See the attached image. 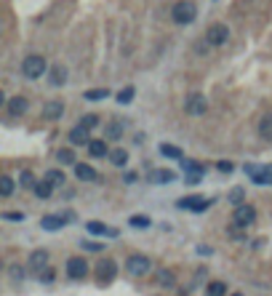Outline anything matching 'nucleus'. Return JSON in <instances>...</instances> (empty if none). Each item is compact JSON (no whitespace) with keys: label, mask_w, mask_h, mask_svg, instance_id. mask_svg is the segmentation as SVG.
<instances>
[{"label":"nucleus","mask_w":272,"mask_h":296,"mask_svg":"<svg viewBox=\"0 0 272 296\" xmlns=\"http://www.w3.org/2000/svg\"><path fill=\"white\" fill-rule=\"evenodd\" d=\"M206 40H208V45H224L230 40V30H227V24H211L208 27V35H206Z\"/></svg>","instance_id":"5"},{"label":"nucleus","mask_w":272,"mask_h":296,"mask_svg":"<svg viewBox=\"0 0 272 296\" xmlns=\"http://www.w3.org/2000/svg\"><path fill=\"white\" fill-rule=\"evenodd\" d=\"M211 206L208 198H182L179 200V208H187V211H206Z\"/></svg>","instance_id":"12"},{"label":"nucleus","mask_w":272,"mask_h":296,"mask_svg":"<svg viewBox=\"0 0 272 296\" xmlns=\"http://www.w3.org/2000/svg\"><path fill=\"white\" fill-rule=\"evenodd\" d=\"M115 272H117V269H115V262H110V259H107V262L99 264V280H102V283H104V280H112Z\"/></svg>","instance_id":"20"},{"label":"nucleus","mask_w":272,"mask_h":296,"mask_svg":"<svg viewBox=\"0 0 272 296\" xmlns=\"http://www.w3.org/2000/svg\"><path fill=\"white\" fill-rule=\"evenodd\" d=\"M27 110H30L27 96H11V99H8V115H11V117H21Z\"/></svg>","instance_id":"9"},{"label":"nucleus","mask_w":272,"mask_h":296,"mask_svg":"<svg viewBox=\"0 0 272 296\" xmlns=\"http://www.w3.org/2000/svg\"><path fill=\"white\" fill-rule=\"evenodd\" d=\"M224 293H227V286H224L221 280L208 283V296H224Z\"/></svg>","instance_id":"29"},{"label":"nucleus","mask_w":272,"mask_h":296,"mask_svg":"<svg viewBox=\"0 0 272 296\" xmlns=\"http://www.w3.org/2000/svg\"><path fill=\"white\" fill-rule=\"evenodd\" d=\"M232 296H243V293H232Z\"/></svg>","instance_id":"37"},{"label":"nucleus","mask_w":272,"mask_h":296,"mask_svg":"<svg viewBox=\"0 0 272 296\" xmlns=\"http://www.w3.org/2000/svg\"><path fill=\"white\" fill-rule=\"evenodd\" d=\"M256 221V211L248 206V203H240L238 208H235V224H238V227H251V224Z\"/></svg>","instance_id":"4"},{"label":"nucleus","mask_w":272,"mask_h":296,"mask_svg":"<svg viewBox=\"0 0 272 296\" xmlns=\"http://www.w3.org/2000/svg\"><path fill=\"white\" fill-rule=\"evenodd\" d=\"M51 192H54V184L48 182V179H43V182H38V184H35V195H38V198H51Z\"/></svg>","instance_id":"23"},{"label":"nucleus","mask_w":272,"mask_h":296,"mask_svg":"<svg viewBox=\"0 0 272 296\" xmlns=\"http://www.w3.org/2000/svg\"><path fill=\"white\" fill-rule=\"evenodd\" d=\"M67 275L72 280H83L88 275V262H86V259H80V256H72L67 262Z\"/></svg>","instance_id":"6"},{"label":"nucleus","mask_w":272,"mask_h":296,"mask_svg":"<svg viewBox=\"0 0 272 296\" xmlns=\"http://www.w3.org/2000/svg\"><path fill=\"white\" fill-rule=\"evenodd\" d=\"M184 107H187V112H190V115H206V110H208V102H206V96H203V93H192V96L190 99H187V104H184Z\"/></svg>","instance_id":"7"},{"label":"nucleus","mask_w":272,"mask_h":296,"mask_svg":"<svg viewBox=\"0 0 272 296\" xmlns=\"http://www.w3.org/2000/svg\"><path fill=\"white\" fill-rule=\"evenodd\" d=\"M75 176L80 182H96L99 179V174L93 171V165H88V163H78L75 165Z\"/></svg>","instance_id":"13"},{"label":"nucleus","mask_w":272,"mask_h":296,"mask_svg":"<svg viewBox=\"0 0 272 296\" xmlns=\"http://www.w3.org/2000/svg\"><path fill=\"white\" fill-rule=\"evenodd\" d=\"M269 176H272V165H269Z\"/></svg>","instance_id":"38"},{"label":"nucleus","mask_w":272,"mask_h":296,"mask_svg":"<svg viewBox=\"0 0 272 296\" xmlns=\"http://www.w3.org/2000/svg\"><path fill=\"white\" fill-rule=\"evenodd\" d=\"M256 131H259V136H262V139L272 141V115H264L262 120L256 123Z\"/></svg>","instance_id":"17"},{"label":"nucleus","mask_w":272,"mask_h":296,"mask_svg":"<svg viewBox=\"0 0 272 296\" xmlns=\"http://www.w3.org/2000/svg\"><path fill=\"white\" fill-rule=\"evenodd\" d=\"M40 115L45 117V120H59V117H64V102H56V99L45 102Z\"/></svg>","instance_id":"8"},{"label":"nucleus","mask_w":272,"mask_h":296,"mask_svg":"<svg viewBox=\"0 0 272 296\" xmlns=\"http://www.w3.org/2000/svg\"><path fill=\"white\" fill-rule=\"evenodd\" d=\"M69 141H72V144H91V139H88V128L75 126L72 131H69Z\"/></svg>","instance_id":"15"},{"label":"nucleus","mask_w":272,"mask_h":296,"mask_svg":"<svg viewBox=\"0 0 272 296\" xmlns=\"http://www.w3.org/2000/svg\"><path fill=\"white\" fill-rule=\"evenodd\" d=\"M110 160H112L115 165H126V163H128V152L120 150V147H117V150H110Z\"/></svg>","instance_id":"27"},{"label":"nucleus","mask_w":272,"mask_h":296,"mask_svg":"<svg viewBox=\"0 0 272 296\" xmlns=\"http://www.w3.org/2000/svg\"><path fill=\"white\" fill-rule=\"evenodd\" d=\"M150 267H152V262H150V256H144V254H131L126 259V269H128V275H134V278L147 275Z\"/></svg>","instance_id":"2"},{"label":"nucleus","mask_w":272,"mask_h":296,"mask_svg":"<svg viewBox=\"0 0 272 296\" xmlns=\"http://www.w3.org/2000/svg\"><path fill=\"white\" fill-rule=\"evenodd\" d=\"M64 80H67V69L62 64L51 67V83H54V86H64Z\"/></svg>","instance_id":"22"},{"label":"nucleus","mask_w":272,"mask_h":296,"mask_svg":"<svg viewBox=\"0 0 272 296\" xmlns=\"http://www.w3.org/2000/svg\"><path fill=\"white\" fill-rule=\"evenodd\" d=\"M88 152H91L93 158H104V155H110V152H107V139H91Z\"/></svg>","instance_id":"16"},{"label":"nucleus","mask_w":272,"mask_h":296,"mask_svg":"<svg viewBox=\"0 0 272 296\" xmlns=\"http://www.w3.org/2000/svg\"><path fill=\"white\" fill-rule=\"evenodd\" d=\"M195 14H197V8L190 3V0H179V3L171 8V16H174L176 24H190V21L195 19Z\"/></svg>","instance_id":"3"},{"label":"nucleus","mask_w":272,"mask_h":296,"mask_svg":"<svg viewBox=\"0 0 272 296\" xmlns=\"http://www.w3.org/2000/svg\"><path fill=\"white\" fill-rule=\"evenodd\" d=\"M120 134H123V123H117V120H112V123H107V131H104V136L107 139H120Z\"/></svg>","instance_id":"24"},{"label":"nucleus","mask_w":272,"mask_h":296,"mask_svg":"<svg viewBox=\"0 0 272 296\" xmlns=\"http://www.w3.org/2000/svg\"><path fill=\"white\" fill-rule=\"evenodd\" d=\"M0 195L3 198L14 195V179H11V176H0Z\"/></svg>","instance_id":"25"},{"label":"nucleus","mask_w":272,"mask_h":296,"mask_svg":"<svg viewBox=\"0 0 272 296\" xmlns=\"http://www.w3.org/2000/svg\"><path fill=\"white\" fill-rule=\"evenodd\" d=\"M160 152H163L165 158H174V160H184L182 150H179V147H174V144H160Z\"/></svg>","instance_id":"26"},{"label":"nucleus","mask_w":272,"mask_h":296,"mask_svg":"<svg viewBox=\"0 0 272 296\" xmlns=\"http://www.w3.org/2000/svg\"><path fill=\"white\" fill-rule=\"evenodd\" d=\"M59 163H64V165H69V163H75V155H72V150H59Z\"/></svg>","instance_id":"33"},{"label":"nucleus","mask_w":272,"mask_h":296,"mask_svg":"<svg viewBox=\"0 0 272 296\" xmlns=\"http://www.w3.org/2000/svg\"><path fill=\"white\" fill-rule=\"evenodd\" d=\"M45 69H48V62H45L40 54H30V56H24V62H21V72H24V78H30V80L43 78Z\"/></svg>","instance_id":"1"},{"label":"nucleus","mask_w":272,"mask_h":296,"mask_svg":"<svg viewBox=\"0 0 272 296\" xmlns=\"http://www.w3.org/2000/svg\"><path fill=\"white\" fill-rule=\"evenodd\" d=\"M3 219L6 221H21V219H24V214H19V211H3Z\"/></svg>","instance_id":"36"},{"label":"nucleus","mask_w":272,"mask_h":296,"mask_svg":"<svg viewBox=\"0 0 272 296\" xmlns=\"http://www.w3.org/2000/svg\"><path fill=\"white\" fill-rule=\"evenodd\" d=\"M131 99H134V88H131V86H128V88H123L120 93H117V102H120V104H128Z\"/></svg>","instance_id":"34"},{"label":"nucleus","mask_w":272,"mask_h":296,"mask_svg":"<svg viewBox=\"0 0 272 296\" xmlns=\"http://www.w3.org/2000/svg\"><path fill=\"white\" fill-rule=\"evenodd\" d=\"M45 179H48L54 187H59V184H64V182H67V179H64V174H62V171H56V168H51L48 174H45Z\"/></svg>","instance_id":"30"},{"label":"nucleus","mask_w":272,"mask_h":296,"mask_svg":"<svg viewBox=\"0 0 272 296\" xmlns=\"http://www.w3.org/2000/svg\"><path fill=\"white\" fill-rule=\"evenodd\" d=\"M155 278H158V283H160L163 288H174V283H176V275H174L171 269H158Z\"/></svg>","instance_id":"18"},{"label":"nucleus","mask_w":272,"mask_h":296,"mask_svg":"<svg viewBox=\"0 0 272 296\" xmlns=\"http://www.w3.org/2000/svg\"><path fill=\"white\" fill-rule=\"evenodd\" d=\"M67 219H72V214H67V216H64V214H48V216L40 219V224H43V230H51V232H54V230H59V227H64Z\"/></svg>","instance_id":"11"},{"label":"nucleus","mask_w":272,"mask_h":296,"mask_svg":"<svg viewBox=\"0 0 272 296\" xmlns=\"http://www.w3.org/2000/svg\"><path fill=\"white\" fill-rule=\"evenodd\" d=\"M245 174L251 176L256 184H272V176L269 168H262V165H245Z\"/></svg>","instance_id":"10"},{"label":"nucleus","mask_w":272,"mask_h":296,"mask_svg":"<svg viewBox=\"0 0 272 296\" xmlns=\"http://www.w3.org/2000/svg\"><path fill=\"white\" fill-rule=\"evenodd\" d=\"M86 227H88V232H93V235H110V238H117V230H107L102 221H88Z\"/></svg>","instance_id":"21"},{"label":"nucleus","mask_w":272,"mask_h":296,"mask_svg":"<svg viewBox=\"0 0 272 296\" xmlns=\"http://www.w3.org/2000/svg\"><path fill=\"white\" fill-rule=\"evenodd\" d=\"M88 102H99V99H104V96H110V91L107 88H91V91H86L83 93Z\"/></svg>","instance_id":"28"},{"label":"nucleus","mask_w":272,"mask_h":296,"mask_svg":"<svg viewBox=\"0 0 272 296\" xmlns=\"http://www.w3.org/2000/svg\"><path fill=\"white\" fill-rule=\"evenodd\" d=\"M96 123H99V117H96V115H83V120H80V126H83V128H88V131H91V128L96 126Z\"/></svg>","instance_id":"35"},{"label":"nucleus","mask_w":272,"mask_h":296,"mask_svg":"<svg viewBox=\"0 0 272 296\" xmlns=\"http://www.w3.org/2000/svg\"><path fill=\"white\" fill-rule=\"evenodd\" d=\"M19 182H21V187H27V189H35V176L30 174V171H21V176H19Z\"/></svg>","instance_id":"31"},{"label":"nucleus","mask_w":272,"mask_h":296,"mask_svg":"<svg viewBox=\"0 0 272 296\" xmlns=\"http://www.w3.org/2000/svg\"><path fill=\"white\" fill-rule=\"evenodd\" d=\"M128 224H131V227H136V230H144V227H150V219L147 216H131V221H128Z\"/></svg>","instance_id":"32"},{"label":"nucleus","mask_w":272,"mask_h":296,"mask_svg":"<svg viewBox=\"0 0 272 296\" xmlns=\"http://www.w3.org/2000/svg\"><path fill=\"white\" fill-rule=\"evenodd\" d=\"M45 264H48V254L45 251H32L30 254V267L32 269H43Z\"/></svg>","instance_id":"19"},{"label":"nucleus","mask_w":272,"mask_h":296,"mask_svg":"<svg viewBox=\"0 0 272 296\" xmlns=\"http://www.w3.org/2000/svg\"><path fill=\"white\" fill-rule=\"evenodd\" d=\"M176 179V174L171 168H152L150 171V182H155V184H168Z\"/></svg>","instance_id":"14"}]
</instances>
